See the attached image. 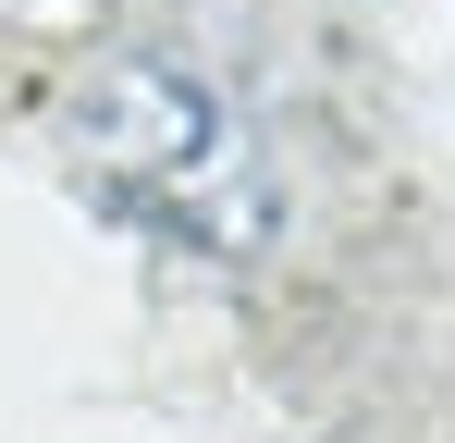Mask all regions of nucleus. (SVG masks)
I'll return each mask as SVG.
<instances>
[{"mask_svg":"<svg viewBox=\"0 0 455 443\" xmlns=\"http://www.w3.org/2000/svg\"><path fill=\"white\" fill-rule=\"evenodd\" d=\"M62 136H75L86 185L111 210H136L148 234H185L210 259H259L271 246V173L246 160L234 111L185 62H148V50L99 62L75 86V111H62Z\"/></svg>","mask_w":455,"mask_h":443,"instance_id":"1","label":"nucleus"}]
</instances>
